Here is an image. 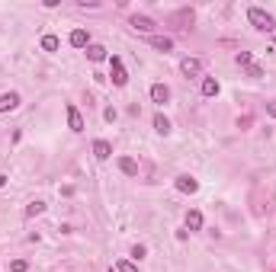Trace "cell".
<instances>
[{"label": "cell", "mask_w": 276, "mask_h": 272, "mask_svg": "<svg viewBox=\"0 0 276 272\" xmlns=\"http://www.w3.org/2000/svg\"><path fill=\"white\" fill-rule=\"evenodd\" d=\"M67 125H71V131H84V116L77 106H67Z\"/></svg>", "instance_id": "cell-8"}, {"label": "cell", "mask_w": 276, "mask_h": 272, "mask_svg": "<svg viewBox=\"0 0 276 272\" xmlns=\"http://www.w3.org/2000/svg\"><path fill=\"white\" fill-rule=\"evenodd\" d=\"M148 45L158 48V51H170V48H174V39H167V36H148Z\"/></svg>", "instance_id": "cell-11"}, {"label": "cell", "mask_w": 276, "mask_h": 272, "mask_svg": "<svg viewBox=\"0 0 276 272\" xmlns=\"http://www.w3.org/2000/svg\"><path fill=\"white\" fill-rule=\"evenodd\" d=\"M116 272H138V266H135V262H128V259H119L116 262Z\"/></svg>", "instance_id": "cell-19"}, {"label": "cell", "mask_w": 276, "mask_h": 272, "mask_svg": "<svg viewBox=\"0 0 276 272\" xmlns=\"http://www.w3.org/2000/svg\"><path fill=\"white\" fill-rule=\"evenodd\" d=\"M93 157H97V160H109V157H113V144L109 141H93Z\"/></svg>", "instance_id": "cell-6"}, {"label": "cell", "mask_w": 276, "mask_h": 272, "mask_svg": "<svg viewBox=\"0 0 276 272\" xmlns=\"http://www.w3.org/2000/svg\"><path fill=\"white\" fill-rule=\"evenodd\" d=\"M235 61H238V64H241V67H251V64H254V58H251V51H241V55H238Z\"/></svg>", "instance_id": "cell-20"}, {"label": "cell", "mask_w": 276, "mask_h": 272, "mask_svg": "<svg viewBox=\"0 0 276 272\" xmlns=\"http://www.w3.org/2000/svg\"><path fill=\"white\" fill-rule=\"evenodd\" d=\"M58 36H42V51H58Z\"/></svg>", "instance_id": "cell-17"}, {"label": "cell", "mask_w": 276, "mask_h": 272, "mask_svg": "<svg viewBox=\"0 0 276 272\" xmlns=\"http://www.w3.org/2000/svg\"><path fill=\"white\" fill-rule=\"evenodd\" d=\"M202 96H219V80L215 77H205L202 80Z\"/></svg>", "instance_id": "cell-16"}, {"label": "cell", "mask_w": 276, "mask_h": 272, "mask_svg": "<svg viewBox=\"0 0 276 272\" xmlns=\"http://www.w3.org/2000/svg\"><path fill=\"white\" fill-rule=\"evenodd\" d=\"M145 253H148V250H145L142 243H135V247H132V256H135V259H145Z\"/></svg>", "instance_id": "cell-23"}, {"label": "cell", "mask_w": 276, "mask_h": 272, "mask_svg": "<svg viewBox=\"0 0 276 272\" xmlns=\"http://www.w3.org/2000/svg\"><path fill=\"white\" fill-rule=\"evenodd\" d=\"M247 77H254V80H257V77H263V67L260 64H251V67H247Z\"/></svg>", "instance_id": "cell-22"}, {"label": "cell", "mask_w": 276, "mask_h": 272, "mask_svg": "<svg viewBox=\"0 0 276 272\" xmlns=\"http://www.w3.org/2000/svg\"><path fill=\"white\" fill-rule=\"evenodd\" d=\"M26 269H29V262H26V259H13L10 262V272H26Z\"/></svg>", "instance_id": "cell-21"}, {"label": "cell", "mask_w": 276, "mask_h": 272, "mask_svg": "<svg viewBox=\"0 0 276 272\" xmlns=\"http://www.w3.org/2000/svg\"><path fill=\"white\" fill-rule=\"evenodd\" d=\"M67 42H71L74 48H87V45H90V32H87V29H74Z\"/></svg>", "instance_id": "cell-10"}, {"label": "cell", "mask_w": 276, "mask_h": 272, "mask_svg": "<svg viewBox=\"0 0 276 272\" xmlns=\"http://www.w3.org/2000/svg\"><path fill=\"white\" fill-rule=\"evenodd\" d=\"M128 23H132V29H135V32H151L154 26H158V23L151 20V16H142V13H135V16H132Z\"/></svg>", "instance_id": "cell-4"}, {"label": "cell", "mask_w": 276, "mask_h": 272, "mask_svg": "<svg viewBox=\"0 0 276 272\" xmlns=\"http://www.w3.org/2000/svg\"><path fill=\"white\" fill-rule=\"evenodd\" d=\"M109 64H113V83L116 86H125L128 83V74H125V67H122V58L113 55V58H109Z\"/></svg>", "instance_id": "cell-2"}, {"label": "cell", "mask_w": 276, "mask_h": 272, "mask_svg": "<svg viewBox=\"0 0 276 272\" xmlns=\"http://www.w3.org/2000/svg\"><path fill=\"white\" fill-rule=\"evenodd\" d=\"M4 183H7V176H4V173H0V186H4Z\"/></svg>", "instance_id": "cell-25"}, {"label": "cell", "mask_w": 276, "mask_h": 272, "mask_svg": "<svg viewBox=\"0 0 276 272\" xmlns=\"http://www.w3.org/2000/svg\"><path fill=\"white\" fill-rule=\"evenodd\" d=\"M151 100L158 103V106H167V103H170V86L167 83H154L151 86Z\"/></svg>", "instance_id": "cell-3"}, {"label": "cell", "mask_w": 276, "mask_h": 272, "mask_svg": "<svg viewBox=\"0 0 276 272\" xmlns=\"http://www.w3.org/2000/svg\"><path fill=\"white\" fill-rule=\"evenodd\" d=\"M174 186H177L180 192H186V196H193V192L199 189V183H196L193 176H186V173H183V176H177V183H174Z\"/></svg>", "instance_id": "cell-7"}, {"label": "cell", "mask_w": 276, "mask_h": 272, "mask_svg": "<svg viewBox=\"0 0 276 272\" xmlns=\"http://www.w3.org/2000/svg\"><path fill=\"white\" fill-rule=\"evenodd\" d=\"M247 23H251L257 32H273V29H276V20H273V13L260 10V7H251V10H247Z\"/></svg>", "instance_id": "cell-1"}, {"label": "cell", "mask_w": 276, "mask_h": 272, "mask_svg": "<svg viewBox=\"0 0 276 272\" xmlns=\"http://www.w3.org/2000/svg\"><path fill=\"white\" fill-rule=\"evenodd\" d=\"M16 106H20V93H4V96H0V112H13Z\"/></svg>", "instance_id": "cell-9"}, {"label": "cell", "mask_w": 276, "mask_h": 272, "mask_svg": "<svg viewBox=\"0 0 276 272\" xmlns=\"http://www.w3.org/2000/svg\"><path fill=\"white\" fill-rule=\"evenodd\" d=\"M186 231H202V212H186Z\"/></svg>", "instance_id": "cell-13"}, {"label": "cell", "mask_w": 276, "mask_h": 272, "mask_svg": "<svg viewBox=\"0 0 276 272\" xmlns=\"http://www.w3.org/2000/svg\"><path fill=\"white\" fill-rule=\"evenodd\" d=\"M180 71H183V77H196L202 71V61L199 58H183L180 61Z\"/></svg>", "instance_id": "cell-5"}, {"label": "cell", "mask_w": 276, "mask_h": 272, "mask_svg": "<svg viewBox=\"0 0 276 272\" xmlns=\"http://www.w3.org/2000/svg\"><path fill=\"white\" fill-rule=\"evenodd\" d=\"M154 131H158V135H170V119L167 116H154Z\"/></svg>", "instance_id": "cell-14"}, {"label": "cell", "mask_w": 276, "mask_h": 272, "mask_svg": "<svg viewBox=\"0 0 276 272\" xmlns=\"http://www.w3.org/2000/svg\"><path fill=\"white\" fill-rule=\"evenodd\" d=\"M116 163H119V170H122L125 176H138V163L132 160V157H119Z\"/></svg>", "instance_id": "cell-12"}, {"label": "cell", "mask_w": 276, "mask_h": 272, "mask_svg": "<svg viewBox=\"0 0 276 272\" xmlns=\"http://www.w3.org/2000/svg\"><path fill=\"white\" fill-rule=\"evenodd\" d=\"M266 116L276 119V100H273V103H266Z\"/></svg>", "instance_id": "cell-24"}, {"label": "cell", "mask_w": 276, "mask_h": 272, "mask_svg": "<svg viewBox=\"0 0 276 272\" xmlns=\"http://www.w3.org/2000/svg\"><path fill=\"white\" fill-rule=\"evenodd\" d=\"M87 58L90 61H106V45H87Z\"/></svg>", "instance_id": "cell-15"}, {"label": "cell", "mask_w": 276, "mask_h": 272, "mask_svg": "<svg viewBox=\"0 0 276 272\" xmlns=\"http://www.w3.org/2000/svg\"><path fill=\"white\" fill-rule=\"evenodd\" d=\"M42 212H45V202H32V205L26 208V215H29V218H36V215H42Z\"/></svg>", "instance_id": "cell-18"}]
</instances>
